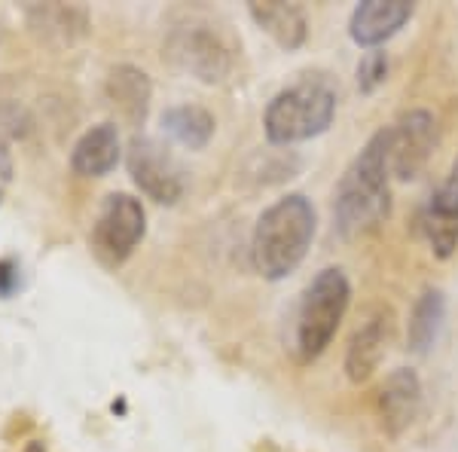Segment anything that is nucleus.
<instances>
[{
    "label": "nucleus",
    "instance_id": "nucleus-1",
    "mask_svg": "<svg viewBox=\"0 0 458 452\" xmlns=\"http://www.w3.org/2000/svg\"><path fill=\"white\" fill-rule=\"evenodd\" d=\"M391 211V168H388V129H379L360 147L336 183L334 217L345 239L370 233Z\"/></svg>",
    "mask_w": 458,
    "mask_h": 452
},
{
    "label": "nucleus",
    "instance_id": "nucleus-2",
    "mask_svg": "<svg viewBox=\"0 0 458 452\" xmlns=\"http://www.w3.org/2000/svg\"><path fill=\"white\" fill-rule=\"evenodd\" d=\"M315 205L302 192H287L257 217L250 263L266 281H282L306 260L315 239Z\"/></svg>",
    "mask_w": 458,
    "mask_h": 452
},
{
    "label": "nucleus",
    "instance_id": "nucleus-3",
    "mask_svg": "<svg viewBox=\"0 0 458 452\" xmlns=\"http://www.w3.org/2000/svg\"><path fill=\"white\" fill-rule=\"evenodd\" d=\"M339 107V89L327 73H302L272 95L263 110V132L269 144H300L330 129Z\"/></svg>",
    "mask_w": 458,
    "mask_h": 452
},
{
    "label": "nucleus",
    "instance_id": "nucleus-4",
    "mask_svg": "<svg viewBox=\"0 0 458 452\" xmlns=\"http://www.w3.org/2000/svg\"><path fill=\"white\" fill-rule=\"evenodd\" d=\"M349 303L352 281L339 266H327L309 281L297 309V333H293L300 361L309 364V361L321 358L327 352L345 312H349Z\"/></svg>",
    "mask_w": 458,
    "mask_h": 452
},
{
    "label": "nucleus",
    "instance_id": "nucleus-5",
    "mask_svg": "<svg viewBox=\"0 0 458 452\" xmlns=\"http://www.w3.org/2000/svg\"><path fill=\"white\" fill-rule=\"evenodd\" d=\"M147 235V211L141 199L129 192H110L92 224V251L101 263L116 269L135 254Z\"/></svg>",
    "mask_w": 458,
    "mask_h": 452
},
{
    "label": "nucleus",
    "instance_id": "nucleus-6",
    "mask_svg": "<svg viewBox=\"0 0 458 452\" xmlns=\"http://www.w3.org/2000/svg\"><path fill=\"white\" fill-rule=\"evenodd\" d=\"M168 58L202 83H224L233 73V49L211 25L174 28L165 43Z\"/></svg>",
    "mask_w": 458,
    "mask_h": 452
},
{
    "label": "nucleus",
    "instance_id": "nucleus-7",
    "mask_svg": "<svg viewBox=\"0 0 458 452\" xmlns=\"http://www.w3.org/2000/svg\"><path fill=\"white\" fill-rule=\"evenodd\" d=\"M125 166H129V175L135 181V187L144 192L147 199L159 205H174L181 202L183 190H187V181H183V168L168 147H162L159 141L147 138V135H135L129 144V153H125Z\"/></svg>",
    "mask_w": 458,
    "mask_h": 452
},
{
    "label": "nucleus",
    "instance_id": "nucleus-8",
    "mask_svg": "<svg viewBox=\"0 0 458 452\" xmlns=\"http://www.w3.org/2000/svg\"><path fill=\"white\" fill-rule=\"evenodd\" d=\"M437 144V120L431 110L416 107L401 114L388 125V168L397 181H412L422 175Z\"/></svg>",
    "mask_w": 458,
    "mask_h": 452
},
{
    "label": "nucleus",
    "instance_id": "nucleus-9",
    "mask_svg": "<svg viewBox=\"0 0 458 452\" xmlns=\"http://www.w3.org/2000/svg\"><path fill=\"white\" fill-rule=\"evenodd\" d=\"M419 226L437 260H449L458 251V159L446 181L428 196Z\"/></svg>",
    "mask_w": 458,
    "mask_h": 452
},
{
    "label": "nucleus",
    "instance_id": "nucleus-10",
    "mask_svg": "<svg viewBox=\"0 0 458 452\" xmlns=\"http://www.w3.org/2000/svg\"><path fill=\"white\" fill-rule=\"evenodd\" d=\"M376 410H379V422L386 434H403L422 410V380H419L416 370H391L379 388V397H376Z\"/></svg>",
    "mask_w": 458,
    "mask_h": 452
},
{
    "label": "nucleus",
    "instance_id": "nucleus-11",
    "mask_svg": "<svg viewBox=\"0 0 458 452\" xmlns=\"http://www.w3.org/2000/svg\"><path fill=\"white\" fill-rule=\"evenodd\" d=\"M412 13L416 6L410 0H364L352 13L349 37L364 49H379L412 19Z\"/></svg>",
    "mask_w": 458,
    "mask_h": 452
},
{
    "label": "nucleus",
    "instance_id": "nucleus-12",
    "mask_svg": "<svg viewBox=\"0 0 458 452\" xmlns=\"http://www.w3.org/2000/svg\"><path fill=\"white\" fill-rule=\"evenodd\" d=\"M391 339V318L388 312H376L352 333L349 348H345V376L349 382L360 385L379 370L382 358L388 352Z\"/></svg>",
    "mask_w": 458,
    "mask_h": 452
},
{
    "label": "nucleus",
    "instance_id": "nucleus-13",
    "mask_svg": "<svg viewBox=\"0 0 458 452\" xmlns=\"http://www.w3.org/2000/svg\"><path fill=\"white\" fill-rule=\"evenodd\" d=\"M120 162V132L114 123H98L77 138L71 150V172L80 177H105Z\"/></svg>",
    "mask_w": 458,
    "mask_h": 452
},
{
    "label": "nucleus",
    "instance_id": "nucleus-14",
    "mask_svg": "<svg viewBox=\"0 0 458 452\" xmlns=\"http://www.w3.org/2000/svg\"><path fill=\"white\" fill-rule=\"evenodd\" d=\"M105 92H107L110 105L123 114L125 123L141 125L147 120V110H150V98H153V83L141 68H135V64H116V68L107 73Z\"/></svg>",
    "mask_w": 458,
    "mask_h": 452
},
{
    "label": "nucleus",
    "instance_id": "nucleus-15",
    "mask_svg": "<svg viewBox=\"0 0 458 452\" xmlns=\"http://www.w3.org/2000/svg\"><path fill=\"white\" fill-rule=\"evenodd\" d=\"M250 19L257 28L266 31L284 53H293L306 43L309 19L300 4H282V0H266V4H248Z\"/></svg>",
    "mask_w": 458,
    "mask_h": 452
},
{
    "label": "nucleus",
    "instance_id": "nucleus-16",
    "mask_svg": "<svg viewBox=\"0 0 458 452\" xmlns=\"http://www.w3.org/2000/svg\"><path fill=\"white\" fill-rule=\"evenodd\" d=\"M443 324H446V294H443L440 287H425L410 312V324H406L410 352H416V354L431 352L434 343L440 339Z\"/></svg>",
    "mask_w": 458,
    "mask_h": 452
},
{
    "label": "nucleus",
    "instance_id": "nucleus-17",
    "mask_svg": "<svg viewBox=\"0 0 458 452\" xmlns=\"http://www.w3.org/2000/svg\"><path fill=\"white\" fill-rule=\"evenodd\" d=\"M28 25L47 40L73 43L89 31V13L71 4H37L28 6Z\"/></svg>",
    "mask_w": 458,
    "mask_h": 452
},
{
    "label": "nucleus",
    "instance_id": "nucleus-18",
    "mask_svg": "<svg viewBox=\"0 0 458 452\" xmlns=\"http://www.w3.org/2000/svg\"><path fill=\"white\" fill-rule=\"evenodd\" d=\"M214 114L202 105H174L162 114V132L187 150H205L214 138Z\"/></svg>",
    "mask_w": 458,
    "mask_h": 452
},
{
    "label": "nucleus",
    "instance_id": "nucleus-19",
    "mask_svg": "<svg viewBox=\"0 0 458 452\" xmlns=\"http://www.w3.org/2000/svg\"><path fill=\"white\" fill-rule=\"evenodd\" d=\"M388 53L386 49H367L358 62V89L364 95H373L388 80Z\"/></svg>",
    "mask_w": 458,
    "mask_h": 452
},
{
    "label": "nucleus",
    "instance_id": "nucleus-20",
    "mask_svg": "<svg viewBox=\"0 0 458 452\" xmlns=\"http://www.w3.org/2000/svg\"><path fill=\"white\" fill-rule=\"evenodd\" d=\"M21 291V263L16 257H0V300H13Z\"/></svg>",
    "mask_w": 458,
    "mask_h": 452
},
{
    "label": "nucleus",
    "instance_id": "nucleus-21",
    "mask_svg": "<svg viewBox=\"0 0 458 452\" xmlns=\"http://www.w3.org/2000/svg\"><path fill=\"white\" fill-rule=\"evenodd\" d=\"M10 175H13V162H10V150H6L4 144H0V177L4 181H10Z\"/></svg>",
    "mask_w": 458,
    "mask_h": 452
},
{
    "label": "nucleus",
    "instance_id": "nucleus-22",
    "mask_svg": "<svg viewBox=\"0 0 458 452\" xmlns=\"http://www.w3.org/2000/svg\"><path fill=\"white\" fill-rule=\"evenodd\" d=\"M21 452H47V447H43L40 440H31V443H28V447L21 449Z\"/></svg>",
    "mask_w": 458,
    "mask_h": 452
},
{
    "label": "nucleus",
    "instance_id": "nucleus-23",
    "mask_svg": "<svg viewBox=\"0 0 458 452\" xmlns=\"http://www.w3.org/2000/svg\"><path fill=\"white\" fill-rule=\"evenodd\" d=\"M0 196H4V192H0Z\"/></svg>",
    "mask_w": 458,
    "mask_h": 452
}]
</instances>
